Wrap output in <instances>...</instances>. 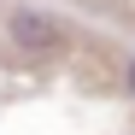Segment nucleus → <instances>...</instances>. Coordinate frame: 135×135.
<instances>
[{"instance_id": "nucleus-2", "label": "nucleus", "mask_w": 135, "mask_h": 135, "mask_svg": "<svg viewBox=\"0 0 135 135\" xmlns=\"http://www.w3.org/2000/svg\"><path fill=\"white\" fill-rule=\"evenodd\" d=\"M123 82H129V94H135V59H129V65H123Z\"/></svg>"}, {"instance_id": "nucleus-1", "label": "nucleus", "mask_w": 135, "mask_h": 135, "mask_svg": "<svg viewBox=\"0 0 135 135\" xmlns=\"http://www.w3.org/2000/svg\"><path fill=\"white\" fill-rule=\"evenodd\" d=\"M6 35H12L24 53H47V47H59V18H53V12H35V6H18V12L6 18Z\"/></svg>"}]
</instances>
